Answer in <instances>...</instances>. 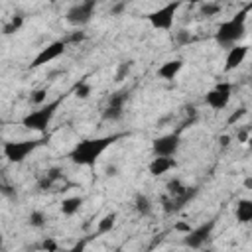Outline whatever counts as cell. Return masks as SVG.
I'll return each instance as SVG.
<instances>
[{
	"label": "cell",
	"mask_w": 252,
	"mask_h": 252,
	"mask_svg": "<svg viewBox=\"0 0 252 252\" xmlns=\"http://www.w3.org/2000/svg\"><path fill=\"white\" fill-rule=\"evenodd\" d=\"M49 142L47 136H41V138H30V140H10L2 146V152H4V158L10 161V163H22L26 161V158L30 154H33L37 148L45 146Z\"/></svg>",
	"instance_id": "277c9868"
},
{
	"label": "cell",
	"mask_w": 252,
	"mask_h": 252,
	"mask_svg": "<svg viewBox=\"0 0 252 252\" xmlns=\"http://www.w3.org/2000/svg\"><path fill=\"white\" fill-rule=\"evenodd\" d=\"M173 167H175V159L173 158H154L150 161V165H148V171H150V175L159 177V175L167 173Z\"/></svg>",
	"instance_id": "4fadbf2b"
},
{
	"label": "cell",
	"mask_w": 252,
	"mask_h": 252,
	"mask_svg": "<svg viewBox=\"0 0 252 252\" xmlns=\"http://www.w3.org/2000/svg\"><path fill=\"white\" fill-rule=\"evenodd\" d=\"M2 193H4L6 197H16V193H14V191H12V187H8V185H4V187H2Z\"/></svg>",
	"instance_id": "1f68e13d"
},
{
	"label": "cell",
	"mask_w": 252,
	"mask_h": 252,
	"mask_svg": "<svg viewBox=\"0 0 252 252\" xmlns=\"http://www.w3.org/2000/svg\"><path fill=\"white\" fill-rule=\"evenodd\" d=\"M215 224H217V222H215V219H211V220H207V222H203V224H199V226L191 228V230L185 234L183 244H185L187 248H193V250L201 248V246L209 240V236H211V232H213Z\"/></svg>",
	"instance_id": "30bf717a"
},
{
	"label": "cell",
	"mask_w": 252,
	"mask_h": 252,
	"mask_svg": "<svg viewBox=\"0 0 252 252\" xmlns=\"http://www.w3.org/2000/svg\"><path fill=\"white\" fill-rule=\"evenodd\" d=\"M244 187H246V189H252V179H250V177L244 179Z\"/></svg>",
	"instance_id": "e575fe53"
},
{
	"label": "cell",
	"mask_w": 252,
	"mask_h": 252,
	"mask_svg": "<svg viewBox=\"0 0 252 252\" xmlns=\"http://www.w3.org/2000/svg\"><path fill=\"white\" fill-rule=\"evenodd\" d=\"M228 140H230L228 136H220V138H219V142H220L222 146H228Z\"/></svg>",
	"instance_id": "836d02e7"
},
{
	"label": "cell",
	"mask_w": 252,
	"mask_h": 252,
	"mask_svg": "<svg viewBox=\"0 0 252 252\" xmlns=\"http://www.w3.org/2000/svg\"><path fill=\"white\" fill-rule=\"evenodd\" d=\"M219 12H220V4H217V2H205L201 6V14L203 16H217Z\"/></svg>",
	"instance_id": "484cf974"
},
{
	"label": "cell",
	"mask_w": 252,
	"mask_h": 252,
	"mask_svg": "<svg viewBox=\"0 0 252 252\" xmlns=\"http://www.w3.org/2000/svg\"><path fill=\"white\" fill-rule=\"evenodd\" d=\"M124 116V108L122 106H108L106 104V108L102 110V118L104 120H110V122H116V120H120Z\"/></svg>",
	"instance_id": "44dd1931"
},
{
	"label": "cell",
	"mask_w": 252,
	"mask_h": 252,
	"mask_svg": "<svg viewBox=\"0 0 252 252\" xmlns=\"http://www.w3.org/2000/svg\"><path fill=\"white\" fill-rule=\"evenodd\" d=\"M87 242H89V238H81V240H79L77 244H73L71 248H65V250H55V252H85Z\"/></svg>",
	"instance_id": "83f0119b"
},
{
	"label": "cell",
	"mask_w": 252,
	"mask_h": 252,
	"mask_svg": "<svg viewBox=\"0 0 252 252\" xmlns=\"http://www.w3.org/2000/svg\"><path fill=\"white\" fill-rule=\"evenodd\" d=\"M81 205H83V197H67L61 201V213L65 217H73L75 213H79Z\"/></svg>",
	"instance_id": "9a60e30c"
},
{
	"label": "cell",
	"mask_w": 252,
	"mask_h": 252,
	"mask_svg": "<svg viewBox=\"0 0 252 252\" xmlns=\"http://www.w3.org/2000/svg\"><path fill=\"white\" fill-rule=\"evenodd\" d=\"M246 144H248V148H250V150H252V136H250V138H248V140H246Z\"/></svg>",
	"instance_id": "d590c367"
},
{
	"label": "cell",
	"mask_w": 252,
	"mask_h": 252,
	"mask_svg": "<svg viewBox=\"0 0 252 252\" xmlns=\"http://www.w3.org/2000/svg\"><path fill=\"white\" fill-rule=\"evenodd\" d=\"M130 67H132V63L130 61H122V63H118V67H116V73H114V81H124L126 77H128V73H130Z\"/></svg>",
	"instance_id": "cb8c5ba5"
},
{
	"label": "cell",
	"mask_w": 252,
	"mask_h": 252,
	"mask_svg": "<svg viewBox=\"0 0 252 252\" xmlns=\"http://www.w3.org/2000/svg\"><path fill=\"white\" fill-rule=\"evenodd\" d=\"M179 8H181V2H169V4H165V6H161V8L154 10V12H150L148 14V20H150L152 28L169 32L173 28L175 14H177Z\"/></svg>",
	"instance_id": "5b68a950"
},
{
	"label": "cell",
	"mask_w": 252,
	"mask_h": 252,
	"mask_svg": "<svg viewBox=\"0 0 252 252\" xmlns=\"http://www.w3.org/2000/svg\"><path fill=\"white\" fill-rule=\"evenodd\" d=\"M65 98H67V94H61V96H57L55 100L45 102V104L39 106L37 110L28 112V114L22 118V126L28 128V130H32V132H39V134L45 136V132H47V128H49V124H51V120L55 118V114H57V110H59V106L63 104Z\"/></svg>",
	"instance_id": "3957f363"
},
{
	"label": "cell",
	"mask_w": 252,
	"mask_h": 252,
	"mask_svg": "<svg viewBox=\"0 0 252 252\" xmlns=\"http://www.w3.org/2000/svg\"><path fill=\"white\" fill-rule=\"evenodd\" d=\"M126 134H106V136H96V138H87L75 144V148L69 154V159L75 165H83V167H91L96 163V159L112 146L116 144L120 138H124Z\"/></svg>",
	"instance_id": "6da1fadb"
},
{
	"label": "cell",
	"mask_w": 252,
	"mask_h": 252,
	"mask_svg": "<svg viewBox=\"0 0 252 252\" xmlns=\"http://www.w3.org/2000/svg\"><path fill=\"white\" fill-rule=\"evenodd\" d=\"M242 116H246V106L236 108V110H234V112H232V114L226 118V124H228V126H232V124H236V122H238Z\"/></svg>",
	"instance_id": "4316f807"
},
{
	"label": "cell",
	"mask_w": 252,
	"mask_h": 252,
	"mask_svg": "<svg viewBox=\"0 0 252 252\" xmlns=\"http://www.w3.org/2000/svg\"><path fill=\"white\" fill-rule=\"evenodd\" d=\"M230 96H232V83L222 81V83H217V85L205 94V102H207V106H211L213 110H222V108H226V104L230 102Z\"/></svg>",
	"instance_id": "ba28073f"
},
{
	"label": "cell",
	"mask_w": 252,
	"mask_h": 252,
	"mask_svg": "<svg viewBox=\"0 0 252 252\" xmlns=\"http://www.w3.org/2000/svg\"><path fill=\"white\" fill-rule=\"evenodd\" d=\"M83 39H85V32H81V30H79V32L71 33L65 41H67V43H77V41H83Z\"/></svg>",
	"instance_id": "f546056e"
},
{
	"label": "cell",
	"mask_w": 252,
	"mask_h": 252,
	"mask_svg": "<svg viewBox=\"0 0 252 252\" xmlns=\"http://www.w3.org/2000/svg\"><path fill=\"white\" fill-rule=\"evenodd\" d=\"M252 6H246L242 10H238L232 18L224 20L217 32H215V39L219 45L222 47H234L246 33V18H248V12H250Z\"/></svg>",
	"instance_id": "7a4b0ae2"
},
{
	"label": "cell",
	"mask_w": 252,
	"mask_h": 252,
	"mask_svg": "<svg viewBox=\"0 0 252 252\" xmlns=\"http://www.w3.org/2000/svg\"><path fill=\"white\" fill-rule=\"evenodd\" d=\"M183 69V61L181 59H169V61H163L159 67H158V75L163 79V81H173L179 71Z\"/></svg>",
	"instance_id": "7c38bea8"
},
{
	"label": "cell",
	"mask_w": 252,
	"mask_h": 252,
	"mask_svg": "<svg viewBox=\"0 0 252 252\" xmlns=\"http://www.w3.org/2000/svg\"><path fill=\"white\" fill-rule=\"evenodd\" d=\"M116 213H106L100 220H98V224H96V234H106V232H110L112 228H114V224H116Z\"/></svg>",
	"instance_id": "e0dca14e"
},
{
	"label": "cell",
	"mask_w": 252,
	"mask_h": 252,
	"mask_svg": "<svg viewBox=\"0 0 252 252\" xmlns=\"http://www.w3.org/2000/svg\"><path fill=\"white\" fill-rule=\"evenodd\" d=\"M126 100H128V91H118L114 94H110L108 98V106H126Z\"/></svg>",
	"instance_id": "603a6c76"
},
{
	"label": "cell",
	"mask_w": 252,
	"mask_h": 252,
	"mask_svg": "<svg viewBox=\"0 0 252 252\" xmlns=\"http://www.w3.org/2000/svg\"><path fill=\"white\" fill-rule=\"evenodd\" d=\"M94 10H96V2L94 0H85V2H79V4H73L67 14H65V20L71 24V26H85L93 20L94 16Z\"/></svg>",
	"instance_id": "52a82bcc"
},
{
	"label": "cell",
	"mask_w": 252,
	"mask_h": 252,
	"mask_svg": "<svg viewBox=\"0 0 252 252\" xmlns=\"http://www.w3.org/2000/svg\"><path fill=\"white\" fill-rule=\"evenodd\" d=\"M134 209H136V213L138 215H142V217H148L150 213H152V201L146 197V195H138L136 199H134Z\"/></svg>",
	"instance_id": "ac0fdd59"
},
{
	"label": "cell",
	"mask_w": 252,
	"mask_h": 252,
	"mask_svg": "<svg viewBox=\"0 0 252 252\" xmlns=\"http://www.w3.org/2000/svg\"><path fill=\"white\" fill-rule=\"evenodd\" d=\"M39 248H41L43 252H55V250H59V248H57V242H55L53 238H45V240L39 244Z\"/></svg>",
	"instance_id": "f1b7e54d"
},
{
	"label": "cell",
	"mask_w": 252,
	"mask_h": 252,
	"mask_svg": "<svg viewBox=\"0 0 252 252\" xmlns=\"http://www.w3.org/2000/svg\"><path fill=\"white\" fill-rule=\"evenodd\" d=\"M124 10H126V2H120V4H116V6L112 8V14H114V16H118V14H122Z\"/></svg>",
	"instance_id": "4dcf8cb0"
},
{
	"label": "cell",
	"mask_w": 252,
	"mask_h": 252,
	"mask_svg": "<svg viewBox=\"0 0 252 252\" xmlns=\"http://www.w3.org/2000/svg\"><path fill=\"white\" fill-rule=\"evenodd\" d=\"M179 146H181V134L175 130V132L156 138L152 142V152H154V158H173Z\"/></svg>",
	"instance_id": "8992f818"
},
{
	"label": "cell",
	"mask_w": 252,
	"mask_h": 252,
	"mask_svg": "<svg viewBox=\"0 0 252 252\" xmlns=\"http://www.w3.org/2000/svg\"><path fill=\"white\" fill-rule=\"evenodd\" d=\"M45 100H47V89H35V91H32V94H30V102L43 106Z\"/></svg>",
	"instance_id": "d4e9b609"
},
{
	"label": "cell",
	"mask_w": 252,
	"mask_h": 252,
	"mask_svg": "<svg viewBox=\"0 0 252 252\" xmlns=\"http://www.w3.org/2000/svg\"><path fill=\"white\" fill-rule=\"evenodd\" d=\"M63 175H61V169L59 167H51L45 171V175L39 179V189H49L55 181H59Z\"/></svg>",
	"instance_id": "2e32d148"
},
{
	"label": "cell",
	"mask_w": 252,
	"mask_h": 252,
	"mask_svg": "<svg viewBox=\"0 0 252 252\" xmlns=\"http://www.w3.org/2000/svg\"><path fill=\"white\" fill-rule=\"evenodd\" d=\"M179 39H181V41H189V39H191V35H187V33H185V30H183V32L179 33Z\"/></svg>",
	"instance_id": "d6a6232c"
},
{
	"label": "cell",
	"mask_w": 252,
	"mask_h": 252,
	"mask_svg": "<svg viewBox=\"0 0 252 252\" xmlns=\"http://www.w3.org/2000/svg\"><path fill=\"white\" fill-rule=\"evenodd\" d=\"M234 215L240 224L252 222V199H238L234 207Z\"/></svg>",
	"instance_id": "5bb4252c"
},
{
	"label": "cell",
	"mask_w": 252,
	"mask_h": 252,
	"mask_svg": "<svg viewBox=\"0 0 252 252\" xmlns=\"http://www.w3.org/2000/svg\"><path fill=\"white\" fill-rule=\"evenodd\" d=\"M246 55H248V47L246 45H234V47H230L228 53H226V59H224V67H222L224 73H230V71L238 69L244 63Z\"/></svg>",
	"instance_id": "8fae6325"
},
{
	"label": "cell",
	"mask_w": 252,
	"mask_h": 252,
	"mask_svg": "<svg viewBox=\"0 0 252 252\" xmlns=\"http://www.w3.org/2000/svg\"><path fill=\"white\" fill-rule=\"evenodd\" d=\"M91 91H93V87H91V83L89 81H79L75 87H73V94L77 96V98H89V94H91Z\"/></svg>",
	"instance_id": "7402d4cb"
},
{
	"label": "cell",
	"mask_w": 252,
	"mask_h": 252,
	"mask_svg": "<svg viewBox=\"0 0 252 252\" xmlns=\"http://www.w3.org/2000/svg\"><path fill=\"white\" fill-rule=\"evenodd\" d=\"M45 222H47V217H45L43 211H32L28 215V224L33 226V228H43Z\"/></svg>",
	"instance_id": "ffe728a7"
},
{
	"label": "cell",
	"mask_w": 252,
	"mask_h": 252,
	"mask_svg": "<svg viewBox=\"0 0 252 252\" xmlns=\"http://www.w3.org/2000/svg\"><path fill=\"white\" fill-rule=\"evenodd\" d=\"M24 26V16H12L10 18V22H6L4 26H2V33L4 35H12V33H16L20 28Z\"/></svg>",
	"instance_id": "d6986e66"
},
{
	"label": "cell",
	"mask_w": 252,
	"mask_h": 252,
	"mask_svg": "<svg viewBox=\"0 0 252 252\" xmlns=\"http://www.w3.org/2000/svg\"><path fill=\"white\" fill-rule=\"evenodd\" d=\"M65 49H67V41H65V39H55V41L47 43V45L41 47L39 53L32 59L30 69H37V67H41V65H45V63H51L53 59L61 57V55L65 53Z\"/></svg>",
	"instance_id": "9c48e42d"
}]
</instances>
